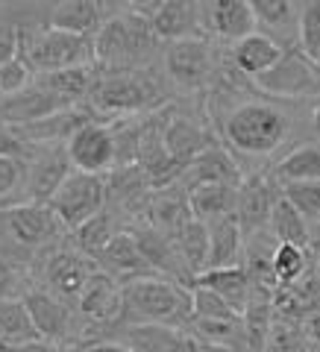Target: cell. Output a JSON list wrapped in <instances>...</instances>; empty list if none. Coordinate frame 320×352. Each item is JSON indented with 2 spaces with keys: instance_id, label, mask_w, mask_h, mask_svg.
<instances>
[{
  "instance_id": "277c9868",
  "label": "cell",
  "mask_w": 320,
  "mask_h": 352,
  "mask_svg": "<svg viewBox=\"0 0 320 352\" xmlns=\"http://www.w3.org/2000/svg\"><path fill=\"white\" fill-rule=\"evenodd\" d=\"M291 120L273 103H241L224 120V135L235 150L247 156H268L288 135Z\"/></svg>"
},
{
  "instance_id": "836d02e7",
  "label": "cell",
  "mask_w": 320,
  "mask_h": 352,
  "mask_svg": "<svg viewBox=\"0 0 320 352\" xmlns=\"http://www.w3.org/2000/svg\"><path fill=\"white\" fill-rule=\"evenodd\" d=\"M306 273H308V250L277 244V250H273V276H277L279 288H291Z\"/></svg>"
},
{
  "instance_id": "d6a6232c",
  "label": "cell",
  "mask_w": 320,
  "mask_h": 352,
  "mask_svg": "<svg viewBox=\"0 0 320 352\" xmlns=\"http://www.w3.org/2000/svg\"><path fill=\"white\" fill-rule=\"evenodd\" d=\"M115 235H118L115 217L109 212H100L97 217H92L88 223H83L80 229H76V232H74V244H76V250H80L85 258H92L97 264V258L106 252V247L115 241Z\"/></svg>"
},
{
  "instance_id": "74e56055",
  "label": "cell",
  "mask_w": 320,
  "mask_h": 352,
  "mask_svg": "<svg viewBox=\"0 0 320 352\" xmlns=\"http://www.w3.org/2000/svg\"><path fill=\"white\" fill-rule=\"evenodd\" d=\"M282 197L308 220V223H317L320 220V182H285Z\"/></svg>"
},
{
  "instance_id": "4fadbf2b",
  "label": "cell",
  "mask_w": 320,
  "mask_h": 352,
  "mask_svg": "<svg viewBox=\"0 0 320 352\" xmlns=\"http://www.w3.org/2000/svg\"><path fill=\"white\" fill-rule=\"evenodd\" d=\"M317 68L320 65H314L300 47H288L268 74L256 76V82L262 91H268V94L303 97L317 88Z\"/></svg>"
},
{
  "instance_id": "5bb4252c",
  "label": "cell",
  "mask_w": 320,
  "mask_h": 352,
  "mask_svg": "<svg viewBox=\"0 0 320 352\" xmlns=\"http://www.w3.org/2000/svg\"><path fill=\"white\" fill-rule=\"evenodd\" d=\"M76 311L92 326H120L124 320V285L97 267L76 300Z\"/></svg>"
},
{
  "instance_id": "9c48e42d",
  "label": "cell",
  "mask_w": 320,
  "mask_h": 352,
  "mask_svg": "<svg viewBox=\"0 0 320 352\" xmlns=\"http://www.w3.org/2000/svg\"><path fill=\"white\" fill-rule=\"evenodd\" d=\"M65 147H68L74 170L109 176L118 168V141H115L112 124L88 120L83 129L74 132V138Z\"/></svg>"
},
{
  "instance_id": "60d3db41",
  "label": "cell",
  "mask_w": 320,
  "mask_h": 352,
  "mask_svg": "<svg viewBox=\"0 0 320 352\" xmlns=\"http://www.w3.org/2000/svg\"><path fill=\"white\" fill-rule=\"evenodd\" d=\"M27 164H30V162L3 159V156H0V208H6V203L12 200L18 191H24Z\"/></svg>"
},
{
  "instance_id": "30bf717a",
  "label": "cell",
  "mask_w": 320,
  "mask_h": 352,
  "mask_svg": "<svg viewBox=\"0 0 320 352\" xmlns=\"http://www.w3.org/2000/svg\"><path fill=\"white\" fill-rule=\"evenodd\" d=\"M74 173V164L68 156V147H41L27 164V182H24V203L47 206L56 191L65 185V179Z\"/></svg>"
},
{
  "instance_id": "c3c4849f",
  "label": "cell",
  "mask_w": 320,
  "mask_h": 352,
  "mask_svg": "<svg viewBox=\"0 0 320 352\" xmlns=\"http://www.w3.org/2000/svg\"><path fill=\"white\" fill-rule=\"evenodd\" d=\"M200 352H235V349H229V346H217V344H203V340H200Z\"/></svg>"
},
{
  "instance_id": "ac0fdd59",
  "label": "cell",
  "mask_w": 320,
  "mask_h": 352,
  "mask_svg": "<svg viewBox=\"0 0 320 352\" xmlns=\"http://www.w3.org/2000/svg\"><path fill=\"white\" fill-rule=\"evenodd\" d=\"M203 27L209 32H215L217 38L238 44L241 38L253 36L259 24H256L253 3H244V0H224V3L203 6Z\"/></svg>"
},
{
  "instance_id": "e0dca14e",
  "label": "cell",
  "mask_w": 320,
  "mask_h": 352,
  "mask_svg": "<svg viewBox=\"0 0 320 352\" xmlns=\"http://www.w3.org/2000/svg\"><path fill=\"white\" fill-rule=\"evenodd\" d=\"M150 27L162 41H185L197 38L203 27V6L200 3H156L145 9Z\"/></svg>"
},
{
  "instance_id": "f6af8a7d",
  "label": "cell",
  "mask_w": 320,
  "mask_h": 352,
  "mask_svg": "<svg viewBox=\"0 0 320 352\" xmlns=\"http://www.w3.org/2000/svg\"><path fill=\"white\" fill-rule=\"evenodd\" d=\"M74 352H136V349H129L120 340H92L88 346H76Z\"/></svg>"
},
{
  "instance_id": "ba28073f",
  "label": "cell",
  "mask_w": 320,
  "mask_h": 352,
  "mask_svg": "<svg viewBox=\"0 0 320 352\" xmlns=\"http://www.w3.org/2000/svg\"><path fill=\"white\" fill-rule=\"evenodd\" d=\"M97 270V264L92 258H85L80 250L71 247H59V250H47L41 264V282L44 291H50L53 296H59L62 302L74 305L80 300V294L85 288V282L92 279V273Z\"/></svg>"
},
{
  "instance_id": "2e32d148",
  "label": "cell",
  "mask_w": 320,
  "mask_h": 352,
  "mask_svg": "<svg viewBox=\"0 0 320 352\" xmlns=\"http://www.w3.org/2000/svg\"><path fill=\"white\" fill-rule=\"evenodd\" d=\"M118 335L120 344H127L136 352H200V340L189 329H176V326L120 323Z\"/></svg>"
},
{
  "instance_id": "7dc6e473",
  "label": "cell",
  "mask_w": 320,
  "mask_h": 352,
  "mask_svg": "<svg viewBox=\"0 0 320 352\" xmlns=\"http://www.w3.org/2000/svg\"><path fill=\"white\" fill-rule=\"evenodd\" d=\"M308 252L314 256V261H317V270H320V226L312 232V247H308Z\"/></svg>"
},
{
  "instance_id": "f1b7e54d",
  "label": "cell",
  "mask_w": 320,
  "mask_h": 352,
  "mask_svg": "<svg viewBox=\"0 0 320 352\" xmlns=\"http://www.w3.org/2000/svg\"><path fill=\"white\" fill-rule=\"evenodd\" d=\"M32 340H41L32 317L27 311L24 300H6L0 302V349H18Z\"/></svg>"
},
{
  "instance_id": "f546056e",
  "label": "cell",
  "mask_w": 320,
  "mask_h": 352,
  "mask_svg": "<svg viewBox=\"0 0 320 352\" xmlns=\"http://www.w3.org/2000/svg\"><path fill=\"white\" fill-rule=\"evenodd\" d=\"M268 229H270V235H273L277 244H291V247H300V250L312 247V229H308V220L297 212L285 197H279V203L273 206Z\"/></svg>"
},
{
  "instance_id": "8d00e7d4",
  "label": "cell",
  "mask_w": 320,
  "mask_h": 352,
  "mask_svg": "<svg viewBox=\"0 0 320 352\" xmlns=\"http://www.w3.org/2000/svg\"><path fill=\"white\" fill-rule=\"evenodd\" d=\"M27 288V258H18L12 252L0 250V302L24 300Z\"/></svg>"
},
{
  "instance_id": "d6986e66",
  "label": "cell",
  "mask_w": 320,
  "mask_h": 352,
  "mask_svg": "<svg viewBox=\"0 0 320 352\" xmlns=\"http://www.w3.org/2000/svg\"><path fill=\"white\" fill-rule=\"evenodd\" d=\"M97 267L103 273H109L112 279H118L120 285H127L132 279H145V276H156L150 270V264L145 261L138 250V241L132 232H118L115 241L106 247V252L97 258Z\"/></svg>"
},
{
  "instance_id": "ee69618b",
  "label": "cell",
  "mask_w": 320,
  "mask_h": 352,
  "mask_svg": "<svg viewBox=\"0 0 320 352\" xmlns=\"http://www.w3.org/2000/svg\"><path fill=\"white\" fill-rule=\"evenodd\" d=\"M18 56V27H0V65Z\"/></svg>"
},
{
  "instance_id": "603a6c76",
  "label": "cell",
  "mask_w": 320,
  "mask_h": 352,
  "mask_svg": "<svg viewBox=\"0 0 320 352\" xmlns=\"http://www.w3.org/2000/svg\"><path fill=\"white\" fill-rule=\"evenodd\" d=\"M241 250H244V232L235 214H226L209 223V264L206 270H220V267H238L241 264Z\"/></svg>"
},
{
  "instance_id": "52a82bcc",
  "label": "cell",
  "mask_w": 320,
  "mask_h": 352,
  "mask_svg": "<svg viewBox=\"0 0 320 352\" xmlns=\"http://www.w3.org/2000/svg\"><path fill=\"white\" fill-rule=\"evenodd\" d=\"M106 203H109V182H106V176L74 170L47 206L53 208V214L59 217V223L65 229L76 232L83 223H88L92 217L106 212Z\"/></svg>"
},
{
  "instance_id": "b9f144b4",
  "label": "cell",
  "mask_w": 320,
  "mask_h": 352,
  "mask_svg": "<svg viewBox=\"0 0 320 352\" xmlns=\"http://www.w3.org/2000/svg\"><path fill=\"white\" fill-rule=\"evenodd\" d=\"M191 300H194L191 317H241L233 305H229L226 300H220V296L215 291H209V288H194Z\"/></svg>"
},
{
  "instance_id": "7c38bea8",
  "label": "cell",
  "mask_w": 320,
  "mask_h": 352,
  "mask_svg": "<svg viewBox=\"0 0 320 352\" xmlns=\"http://www.w3.org/2000/svg\"><path fill=\"white\" fill-rule=\"evenodd\" d=\"M164 68H168L171 80L182 88H200L209 82V76L215 74V50L209 38H185L173 41L164 50Z\"/></svg>"
},
{
  "instance_id": "5b68a950",
  "label": "cell",
  "mask_w": 320,
  "mask_h": 352,
  "mask_svg": "<svg viewBox=\"0 0 320 352\" xmlns=\"http://www.w3.org/2000/svg\"><path fill=\"white\" fill-rule=\"evenodd\" d=\"M62 229L65 226L50 206L12 203L0 208V250L12 252L18 258L30 261L32 252H41Z\"/></svg>"
},
{
  "instance_id": "3957f363",
  "label": "cell",
  "mask_w": 320,
  "mask_h": 352,
  "mask_svg": "<svg viewBox=\"0 0 320 352\" xmlns=\"http://www.w3.org/2000/svg\"><path fill=\"white\" fill-rule=\"evenodd\" d=\"M18 56L36 76L56 74L80 65H94V38L71 36L53 27H18Z\"/></svg>"
},
{
  "instance_id": "d4e9b609",
  "label": "cell",
  "mask_w": 320,
  "mask_h": 352,
  "mask_svg": "<svg viewBox=\"0 0 320 352\" xmlns=\"http://www.w3.org/2000/svg\"><path fill=\"white\" fill-rule=\"evenodd\" d=\"M164 147H168L173 164L185 173L200 153L212 147V141H209L206 132L197 124H191L189 118H171L168 129H164Z\"/></svg>"
},
{
  "instance_id": "7a4b0ae2",
  "label": "cell",
  "mask_w": 320,
  "mask_h": 352,
  "mask_svg": "<svg viewBox=\"0 0 320 352\" xmlns=\"http://www.w3.org/2000/svg\"><path fill=\"white\" fill-rule=\"evenodd\" d=\"M191 291L164 276H145L124 285V320L120 323H159L189 329Z\"/></svg>"
},
{
  "instance_id": "7402d4cb",
  "label": "cell",
  "mask_w": 320,
  "mask_h": 352,
  "mask_svg": "<svg viewBox=\"0 0 320 352\" xmlns=\"http://www.w3.org/2000/svg\"><path fill=\"white\" fill-rule=\"evenodd\" d=\"M282 47H279V41L268 36V32H253V36L247 38H241L238 44H233V62H235V68L241 74H247V76H262V74H268L273 65H277L282 59Z\"/></svg>"
},
{
  "instance_id": "8992f818",
  "label": "cell",
  "mask_w": 320,
  "mask_h": 352,
  "mask_svg": "<svg viewBox=\"0 0 320 352\" xmlns=\"http://www.w3.org/2000/svg\"><path fill=\"white\" fill-rule=\"evenodd\" d=\"M88 100H92V109L97 115H136L156 112L162 106V91L150 74L120 71L100 76Z\"/></svg>"
},
{
  "instance_id": "9a60e30c",
  "label": "cell",
  "mask_w": 320,
  "mask_h": 352,
  "mask_svg": "<svg viewBox=\"0 0 320 352\" xmlns=\"http://www.w3.org/2000/svg\"><path fill=\"white\" fill-rule=\"evenodd\" d=\"M24 305L41 340L65 346L74 338V308L68 302H62L59 296H53L44 288H30L24 294Z\"/></svg>"
},
{
  "instance_id": "4316f807",
  "label": "cell",
  "mask_w": 320,
  "mask_h": 352,
  "mask_svg": "<svg viewBox=\"0 0 320 352\" xmlns=\"http://www.w3.org/2000/svg\"><path fill=\"white\" fill-rule=\"evenodd\" d=\"M100 76L94 74V65H80V68H68V71H56V74H44L36 76V82L41 88H47L50 94L62 97L65 103H80L85 97H92L94 85Z\"/></svg>"
},
{
  "instance_id": "7bdbcfd3",
  "label": "cell",
  "mask_w": 320,
  "mask_h": 352,
  "mask_svg": "<svg viewBox=\"0 0 320 352\" xmlns=\"http://www.w3.org/2000/svg\"><path fill=\"white\" fill-rule=\"evenodd\" d=\"M0 156H3V159H21V162H30L32 156H36V147H30L27 141L21 138L15 129L0 126Z\"/></svg>"
},
{
  "instance_id": "cb8c5ba5",
  "label": "cell",
  "mask_w": 320,
  "mask_h": 352,
  "mask_svg": "<svg viewBox=\"0 0 320 352\" xmlns=\"http://www.w3.org/2000/svg\"><path fill=\"white\" fill-rule=\"evenodd\" d=\"M194 288H209V291H215L220 300H226L238 314L247 311L250 296H253V282H250V273H247L244 264H238V267L206 270V273H200V276H197Z\"/></svg>"
},
{
  "instance_id": "bcb514c9",
  "label": "cell",
  "mask_w": 320,
  "mask_h": 352,
  "mask_svg": "<svg viewBox=\"0 0 320 352\" xmlns=\"http://www.w3.org/2000/svg\"><path fill=\"white\" fill-rule=\"evenodd\" d=\"M0 352H68L62 344H50V340H32L27 346H18V349H0Z\"/></svg>"
},
{
  "instance_id": "e575fe53",
  "label": "cell",
  "mask_w": 320,
  "mask_h": 352,
  "mask_svg": "<svg viewBox=\"0 0 320 352\" xmlns=\"http://www.w3.org/2000/svg\"><path fill=\"white\" fill-rule=\"evenodd\" d=\"M264 352H312L303 332V320H291V317H273L268 346Z\"/></svg>"
},
{
  "instance_id": "d590c367",
  "label": "cell",
  "mask_w": 320,
  "mask_h": 352,
  "mask_svg": "<svg viewBox=\"0 0 320 352\" xmlns=\"http://www.w3.org/2000/svg\"><path fill=\"white\" fill-rule=\"evenodd\" d=\"M253 12H256V24L268 27L273 32L294 30L300 24V6L288 3V0H253Z\"/></svg>"
},
{
  "instance_id": "4dcf8cb0",
  "label": "cell",
  "mask_w": 320,
  "mask_h": 352,
  "mask_svg": "<svg viewBox=\"0 0 320 352\" xmlns=\"http://www.w3.org/2000/svg\"><path fill=\"white\" fill-rule=\"evenodd\" d=\"M273 179L285 182H320V144H303L277 162Z\"/></svg>"
},
{
  "instance_id": "44dd1931",
  "label": "cell",
  "mask_w": 320,
  "mask_h": 352,
  "mask_svg": "<svg viewBox=\"0 0 320 352\" xmlns=\"http://www.w3.org/2000/svg\"><path fill=\"white\" fill-rule=\"evenodd\" d=\"M150 226L159 229L162 235H168L171 241L176 238V232L194 217L191 206H189V191L182 188L180 182L171 185V188H162L153 194L150 200Z\"/></svg>"
},
{
  "instance_id": "681fc988",
  "label": "cell",
  "mask_w": 320,
  "mask_h": 352,
  "mask_svg": "<svg viewBox=\"0 0 320 352\" xmlns=\"http://www.w3.org/2000/svg\"><path fill=\"white\" fill-rule=\"evenodd\" d=\"M312 129H314V135H317V141H320V103H317L314 115H312Z\"/></svg>"
},
{
  "instance_id": "f35d334b",
  "label": "cell",
  "mask_w": 320,
  "mask_h": 352,
  "mask_svg": "<svg viewBox=\"0 0 320 352\" xmlns=\"http://www.w3.org/2000/svg\"><path fill=\"white\" fill-rule=\"evenodd\" d=\"M297 36H300V50L314 65H320V3H306L300 9Z\"/></svg>"
},
{
  "instance_id": "484cf974",
  "label": "cell",
  "mask_w": 320,
  "mask_h": 352,
  "mask_svg": "<svg viewBox=\"0 0 320 352\" xmlns=\"http://www.w3.org/2000/svg\"><path fill=\"white\" fill-rule=\"evenodd\" d=\"M47 27L71 32V36H88L94 38L97 30L103 27V9L88 0H74V3H59L47 12Z\"/></svg>"
},
{
  "instance_id": "1f68e13d",
  "label": "cell",
  "mask_w": 320,
  "mask_h": 352,
  "mask_svg": "<svg viewBox=\"0 0 320 352\" xmlns=\"http://www.w3.org/2000/svg\"><path fill=\"white\" fill-rule=\"evenodd\" d=\"M173 244H176L182 261L189 264V270L194 273V276L206 273V264H209V223L191 217L189 223H185L180 232H176Z\"/></svg>"
},
{
  "instance_id": "6da1fadb",
  "label": "cell",
  "mask_w": 320,
  "mask_h": 352,
  "mask_svg": "<svg viewBox=\"0 0 320 352\" xmlns=\"http://www.w3.org/2000/svg\"><path fill=\"white\" fill-rule=\"evenodd\" d=\"M156 32L150 27L145 6H129L103 21L94 36V65H103L112 74L132 71L156 47Z\"/></svg>"
},
{
  "instance_id": "8fae6325",
  "label": "cell",
  "mask_w": 320,
  "mask_h": 352,
  "mask_svg": "<svg viewBox=\"0 0 320 352\" xmlns=\"http://www.w3.org/2000/svg\"><path fill=\"white\" fill-rule=\"evenodd\" d=\"M279 197H282V185L273 179V176L253 173V176H247V179L241 182L235 217L241 223V232H244V238L262 232V229L270 223L273 206L279 203Z\"/></svg>"
},
{
  "instance_id": "ffe728a7",
  "label": "cell",
  "mask_w": 320,
  "mask_h": 352,
  "mask_svg": "<svg viewBox=\"0 0 320 352\" xmlns=\"http://www.w3.org/2000/svg\"><path fill=\"white\" fill-rule=\"evenodd\" d=\"M241 170H238V164L229 159V153L226 150H220V147H209L206 153H200V156L194 159V164L189 170L182 173V179L180 185L185 191H191V188H200V185H235V188H241Z\"/></svg>"
},
{
  "instance_id": "ab89813d",
  "label": "cell",
  "mask_w": 320,
  "mask_h": 352,
  "mask_svg": "<svg viewBox=\"0 0 320 352\" xmlns=\"http://www.w3.org/2000/svg\"><path fill=\"white\" fill-rule=\"evenodd\" d=\"M32 74L30 71V65L15 56V59H9L6 65H0V100H6V97H12V94H21L24 88H30L32 82Z\"/></svg>"
},
{
  "instance_id": "83f0119b",
  "label": "cell",
  "mask_w": 320,
  "mask_h": 352,
  "mask_svg": "<svg viewBox=\"0 0 320 352\" xmlns=\"http://www.w3.org/2000/svg\"><path fill=\"white\" fill-rule=\"evenodd\" d=\"M191 214L203 223H215V220L235 214L238 206V188L235 185H200V188L189 191Z\"/></svg>"
}]
</instances>
